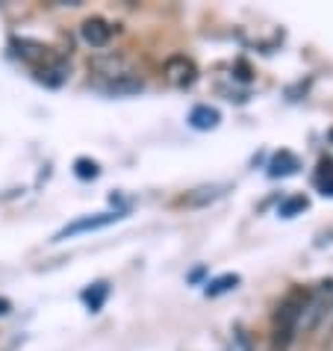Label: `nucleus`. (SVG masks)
Returning <instances> with one entry per match:
<instances>
[{"instance_id": "nucleus-1", "label": "nucleus", "mask_w": 333, "mask_h": 351, "mask_svg": "<svg viewBox=\"0 0 333 351\" xmlns=\"http://www.w3.org/2000/svg\"><path fill=\"white\" fill-rule=\"evenodd\" d=\"M304 310H307V295H292L280 304V313H278V328H274V339H278V346L283 348L289 343L292 330H295V325L301 322Z\"/></svg>"}, {"instance_id": "nucleus-2", "label": "nucleus", "mask_w": 333, "mask_h": 351, "mask_svg": "<svg viewBox=\"0 0 333 351\" xmlns=\"http://www.w3.org/2000/svg\"><path fill=\"white\" fill-rule=\"evenodd\" d=\"M162 74L174 89H189V86L198 80V68H195L192 60H186V56H171V60L165 62Z\"/></svg>"}, {"instance_id": "nucleus-3", "label": "nucleus", "mask_w": 333, "mask_h": 351, "mask_svg": "<svg viewBox=\"0 0 333 351\" xmlns=\"http://www.w3.org/2000/svg\"><path fill=\"white\" fill-rule=\"evenodd\" d=\"M121 219V213H97V216H86V219H77L71 224H65V228L56 233V242L60 239H68V237H77V233H89V230H101L106 228V224H112V221H119Z\"/></svg>"}, {"instance_id": "nucleus-4", "label": "nucleus", "mask_w": 333, "mask_h": 351, "mask_svg": "<svg viewBox=\"0 0 333 351\" xmlns=\"http://www.w3.org/2000/svg\"><path fill=\"white\" fill-rule=\"evenodd\" d=\"M112 24L103 21V18H86L83 27H80V38L89 47H106L112 42Z\"/></svg>"}, {"instance_id": "nucleus-5", "label": "nucleus", "mask_w": 333, "mask_h": 351, "mask_svg": "<svg viewBox=\"0 0 333 351\" xmlns=\"http://www.w3.org/2000/svg\"><path fill=\"white\" fill-rule=\"evenodd\" d=\"M219 121H221V112L212 110V106H195L189 115V124L195 130H212L219 128Z\"/></svg>"}, {"instance_id": "nucleus-6", "label": "nucleus", "mask_w": 333, "mask_h": 351, "mask_svg": "<svg viewBox=\"0 0 333 351\" xmlns=\"http://www.w3.org/2000/svg\"><path fill=\"white\" fill-rule=\"evenodd\" d=\"M298 169V160L292 157L289 151H280V154H274V160L269 165V174L271 178H286V174H292Z\"/></svg>"}, {"instance_id": "nucleus-7", "label": "nucleus", "mask_w": 333, "mask_h": 351, "mask_svg": "<svg viewBox=\"0 0 333 351\" xmlns=\"http://www.w3.org/2000/svg\"><path fill=\"white\" fill-rule=\"evenodd\" d=\"M106 292H110V287H106V284H95L92 289H86V292H83V301H86V304H89L92 313H97V310L103 307Z\"/></svg>"}, {"instance_id": "nucleus-8", "label": "nucleus", "mask_w": 333, "mask_h": 351, "mask_svg": "<svg viewBox=\"0 0 333 351\" xmlns=\"http://www.w3.org/2000/svg\"><path fill=\"white\" fill-rule=\"evenodd\" d=\"M239 284V275H224V278H215L212 284L207 287V295H221V292H227Z\"/></svg>"}, {"instance_id": "nucleus-9", "label": "nucleus", "mask_w": 333, "mask_h": 351, "mask_svg": "<svg viewBox=\"0 0 333 351\" xmlns=\"http://www.w3.org/2000/svg\"><path fill=\"white\" fill-rule=\"evenodd\" d=\"M74 171H77V178H80V180H95L97 174H101V169H97L95 160H77Z\"/></svg>"}, {"instance_id": "nucleus-10", "label": "nucleus", "mask_w": 333, "mask_h": 351, "mask_svg": "<svg viewBox=\"0 0 333 351\" xmlns=\"http://www.w3.org/2000/svg\"><path fill=\"white\" fill-rule=\"evenodd\" d=\"M298 210H307V201H304V198H289V201L280 207V216L289 219V216H295Z\"/></svg>"}, {"instance_id": "nucleus-11", "label": "nucleus", "mask_w": 333, "mask_h": 351, "mask_svg": "<svg viewBox=\"0 0 333 351\" xmlns=\"http://www.w3.org/2000/svg\"><path fill=\"white\" fill-rule=\"evenodd\" d=\"M9 310H12V301H9V298H0V316H6Z\"/></svg>"}]
</instances>
